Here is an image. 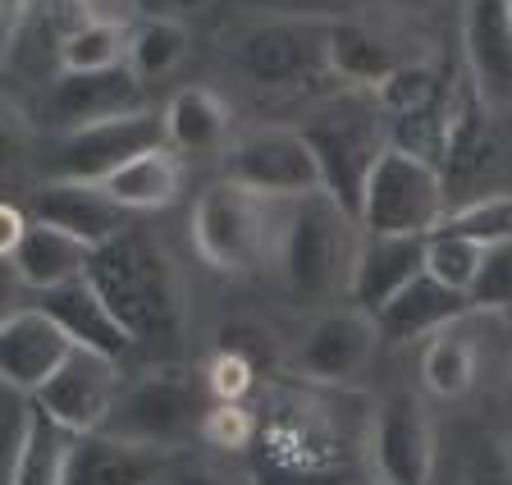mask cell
I'll list each match as a JSON object with an SVG mask.
<instances>
[{
    "instance_id": "1",
    "label": "cell",
    "mask_w": 512,
    "mask_h": 485,
    "mask_svg": "<svg viewBox=\"0 0 512 485\" xmlns=\"http://www.w3.org/2000/svg\"><path fill=\"white\" fill-rule=\"evenodd\" d=\"M87 280L119 316L133 348L142 344H174L183 330V289L174 266L156 248V238L142 229H119L110 243L92 248Z\"/></svg>"
},
{
    "instance_id": "2",
    "label": "cell",
    "mask_w": 512,
    "mask_h": 485,
    "mask_svg": "<svg viewBox=\"0 0 512 485\" xmlns=\"http://www.w3.org/2000/svg\"><path fill=\"white\" fill-rule=\"evenodd\" d=\"M352 225H357V216H348L325 188L279 202L270 266H275L288 302L320 307V302H330L334 289H348L352 257L362 243V238H352Z\"/></svg>"
},
{
    "instance_id": "3",
    "label": "cell",
    "mask_w": 512,
    "mask_h": 485,
    "mask_svg": "<svg viewBox=\"0 0 512 485\" xmlns=\"http://www.w3.org/2000/svg\"><path fill=\"white\" fill-rule=\"evenodd\" d=\"M298 129L320 165V188L348 216H357L366 179L389 147V115H384L375 87H343L311 119H302Z\"/></svg>"
},
{
    "instance_id": "4",
    "label": "cell",
    "mask_w": 512,
    "mask_h": 485,
    "mask_svg": "<svg viewBox=\"0 0 512 485\" xmlns=\"http://www.w3.org/2000/svg\"><path fill=\"white\" fill-rule=\"evenodd\" d=\"M275 229H279L275 197H261L252 188L234 184V179L211 184L192 206V243H197L206 266L224 270V275H247L261 261H270Z\"/></svg>"
},
{
    "instance_id": "5",
    "label": "cell",
    "mask_w": 512,
    "mask_h": 485,
    "mask_svg": "<svg viewBox=\"0 0 512 485\" xmlns=\"http://www.w3.org/2000/svg\"><path fill=\"white\" fill-rule=\"evenodd\" d=\"M211 399V385L192 376L188 367H151L133 385L119 389L101 431L133 444H151V449H174L188 431H202Z\"/></svg>"
},
{
    "instance_id": "6",
    "label": "cell",
    "mask_w": 512,
    "mask_h": 485,
    "mask_svg": "<svg viewBox=\"0 0 512 485\" xmlns=\"http://www.w3.org/2000/svg\"><path fill=\"white\" fill-rule=\"evenodd\" d=\"M330 23L334 19H261L234 37L229 60L238 78L266 92H293L330 74Z\"/></svg>"
},
{
    "instance_id": "7",
    "label": "cell",
    "mask_w": 512,
    "mask_h": 485,
    "mask_svg": "<svg viewBox=\"0 0 512 485\" xmlns=\"http://www.w3.org/2000/svg\"><path fill=\"white\" fill-rule=\"evenodd\" d=\"M448 216V188L435 161L403 147H384L362 193L357 225L366 234H435Z\"/></svg>"
},
{
    "instance_id": "8",
    "label": "cell",
    "mask_w": 512,
    "mask_h": 485,
    "mask_svg": "<svg viewBox=\"0 0 512 485\" xmlns=\"http://www.w3.org/2000/svg\"><path fill=\"white\" fill-rule=\"evenodd\" d=\"M165 142V115L156 110H128V115H110L69 129L51 142V151H42V179H69V184H106L119 165H128L133 156L160 147Z\"/></svg>"
},
{
    "instance_id": "9",
    "label": "cell",
    "mask_w": 512,
    "mask_h": 485,
    "mask_svg": "<svg viewBox=\"0 0 512 485\" xmlns=\"http://www.w3.org/2000/svg\"><path fill=\"white\" fill-rule=\"evenodd\" d=\"M252 449L266 467H352L339 417L316 394H279L256 421Z\"/></svg>"
},
{
    "instance_id": "10",
    "label": "cell",
    "mask_w": 512,
    "mask_h": 485,
    "mask_svg": "<svg viewBox=\"0 0 512 485\" xmlns=\"http://www.w3.org/2000/svg\"><path fill=\"white\" fill-rule=\"evenodd\" d=\"M448 188V206L476 202V197L503 193V142H499V115L485 106V97L476 92L467 74L458 78V97H453V124H448L444 161H439Z\"/></svg>"
},
{
    "instance_id": "11",
    "label": "cell",
    "mask_w": 512,
    "mask_h": 485,
    "mask_svg": "<svg viewBox=\"0 0 512 485\" xmlns=\"http://www.w3.org/2000/svg\"><path fill=\"white\" fill-rule=\"evenodd\" d=\"M224 179L252 188L261 197H307L320 193V165L311 156L302 129L288 124H266V129H247L224 147Z\"/></svg>"
},
{
    "instance_id": "12",
    "label": "cell",
    "mask_w": 512,
    "mask_h": 485,
    "mask_svg": "<svg viewBox=\"0 0 512 485\" xmlns=\"http://www.w3.org/2000/svg\"><path fill=\"white\" fill-rule=\"evenodd\" d=\"M366 453L380 485H430L435 481V431L416 394L394 389L375 403L366 421Z\"/></svg>"
},
{
    "instance_id": "13",
    "label": "cell",
    "mask_w": 512,
    "mask_h": 485,
    "mask_svg": "<svg viewBox=\"0 0 512 485\" xmlns=\"http://www.w3.org/2000/svg\"><path fill=\"white\" fill-rule=\"evenodd\" d=\"M119 362L106 353H92V348H74V357L46 380L32 403L55 417L64 431L87 435V431H101L119 399Z\"/></svg>"
},
{
    "instance_id": "14",
    "label": "cell",
    "mask_w": 512,
    "mask_h": 485,
    "mask_svg": "<svg viewBox=\"0 0 512 485\" xmlns=\"http://www.w3.org/2000/svg\"><path fill=\"white\" fill-rule=\"evenodd\" d=\"M128 110H147V83L133 74V65L96 69V74H55L42 97V115L51 129L69 133Z\"/></svg>"
},
{
    "instance_id": "15",
    "label": "cell",
    "mask_w": 512,
    "mask_h": 485,
    "mask_svg": "<svg viewBox=\"0 0 512 485\" xmlns=\"http://www.w3.org/2000/svg\"><path fill=\"white\" fill-rule=\"evenodd\" d=\"M462 60L467 78L499 119L512 115V5L462 0Z\"/></svg>"
},
{
    "instance_id": "16",
    "label": "cell",
    "mask_w": 512,
    "mask_h": 485,
    "mask_svg": "<svg viewBox=\"0 0 512 485\" xmlns=\"http://www.w3.org/2000/svg\"><path fill=\"white\" fill-rule=\"evenodd\" d=\"M74 348L78 344L64 335V325L46 307H23V312H10L0 325V376L14 394L32 399L74 357Z\"/></svg>"
},
{
    "instance_id": "17",
    "label": "cell",
    "mask_w": 512,
    "mask_h": 485,
    "mask_svg": "<svg viewBox=\"0 0 512 485\" xmlns=\"http://www.w3.org/2000/svg\"><path fill=\"white\" fill-rule=\"evenodd\" d=\"M375 344H380V325L371 312L348 307V312L320 316L307 330L298 348V371L316 385H343L371 362Z\"/></svg>"
},
{
    "instance_id": "18",
    "label": "cell",
    "mask_w": 512,
    "mask_h": 485,
    "mask_svg": "<svg viewBox=\"0 0 512 485\" xmlns=\"http://www.w3.org/2000/svg\"><path fill=\"white\" fill-rule=\"evenodd\" d=\"M426 270V234H362L348 275V298L362 312H380Z\"/></svg>"
},
{
    "instance_id": "19",
    "label": "cell",
    "mask_w": 512,
    "mask_h": 485,
    "mask_svg": "<svg viewBox=\"0 0 512 485\" xmlns=\"http://www.w3.org/2000/svg\"><path fill=\"white\" fill-rule=\"evenodd\" d=\"M170 449H151V444L119 440L106 431L74 435L69 444V467H64V485H156L160 476H170Z\"/></svg>"
},
{
    "instance_id": "20",
    "label": "cell",
    "mask_w": 512,
    "mask_h": 485,
    "mask_svg": "<svg viewBox=\"0 0 512 485\" xmlns=\"http://www.w3.org/2000/svg\"><path fill=\"white\" fill-rule=\"evenodd\" d=\"M28 216L83 238L87 248H101V243H110L119 229H128V220H124L128 211L106 193V188L101 184H69V179H42V188L32 193Z\"/></svg>"
},
{
    "instance_id": "21",
    "label": "cell",
    "mask_w": 512,
    "mask_h": 485,
    "mask_svg": "<svg viewBox=\"0 0 512 485\" xmlns=\"http://www.w3.org/2000/svg\"><path fill=\"white\" fill-rule=\"evenodd\" d=\"M471 312L476 307H471L467 289H453L439 275L421 270L403 293H394L375 312V325H380V339H389V344H412V339H426V335L448 330V325H458Z\"/></svg>"
},
{
    "instance_id": "22",
    "label": "cell",
    "mask_w": 512,
    "mask_h": 485,
    "mask_svg": "<svg viewBox=\"0 0 512 485\" xmlns=\"http://www.w3.org/2000/svg\"><path fill=\"white\" fill-rule=\"evenodd\" d=\"M37 307H46V312H51L55 321L64 325V335L74 339L78 348L106 353V357H115V362L128 353V348H133L128 330L119 325V316L106 307V298L96 293V284L87 280V275L60 284V289L37 293Z\"/></svg>"
},
{
    "instance_id": "23",
    "label": "cell",
    "mask_w": 512,
    "mask_h": 485,
    "mask_svg": "<svg viewBox=\"0 0 512 485\" xmlns=\"http://www.w3.org/2000/svg\"><path fill=\"white\" fill-rule=\"evenodd\" d=\"M5 261H10L14 275H19L28 289L46 293V289H60V284H69V280H78V275H87L92 248H87L83 238L64 234V229L32 220L28 234H23V243H19V248H14Z\"/></svg>"
},
{
    "instance_id": "24",
    "label": "cell",
    "mask_w": 512,
    "mask_h": 485,
    "mask_svg": "<svg viewBox=\"0 0 512 485\" xmlns=\"http://www.w3.org/2000/svg\"><path fill=\"white\" fill-rule=\"evenodd\" d=\"M74 431H64L37 403L19 412L10 444V485H64Z\"/></svg>"
},
{
    "instance_id": "25",
    "label": "cell",
    "mask_w": 512,
    "mask_h": 485,
    "mask_svg": "<svg viewBox=\"0 0 512 485\" xmlns=\"http://www.w3.org/2000/svg\"><path fill=\"white\" fill-rule=\"evenodd\" d=\"M160 115H165V142L183 156H215L229 147V101L211 87H179Z\"/></svg>"
},
{
    "instance_id": "26",
    "label": "cell",
    "mask_w": 512,
    "mask_h": 485,
    "mask_svg": "<svg viewBox=\"0 0 512 485\" xmlns=\"http://www.w3.org/2000/svg\"><path fill=\"white\" fill-rule=\"evenodd\" d=\"M101 188H106L124 211H160V206H170L183 188L179 151H174L170 142H160V147L133 156L128 165H119Z\"/></svg>"
},
{
    "instance_id": "27",
    "label": "cell",
    "mask_w": 512,
    "mask_h": 485,
    "mask_svg": "<svg viewBox=\"0 0 512 485\" xmlns=\"http://www.w3.org/2000/svg\"><path fill=\"white\" fill-rule=\"evenodd\" d=\"M407 55H398L380 33H371L366 23L334 19L330 23V74L348 87H380L384 78L403 65Z\"/></svg>"
},
{
    "instance_id": "28",
    "label": "cell",
    "mask_w": 512,
    "mask_h": 485,
    "mask_svg": "<svg viewBox=\"0 0 512 485\" xmlns=\"http://www.w3.org/2000/svg\"><path fill=\"white\" fill-rule=\"evenodd\" d=\"M480 357L467 335H458V325H448L439 335H430L426 353H421V380L435 399H462L476 385Z\"/></svg>"
},
{
    "instance_id": "29",
    "label": "cell",
    "mask_w": 512,
    "mask_h": 485,
    "mask_svg": "<svg viewBox=\"0 0 512 485\" xmlns=\"http://www.w3.org/2000/svg\"><path fill=\"white\" fill-rule=\"evenodd\" d=\"M128 46H133V28H124L119 19H101L87 23L83 33L64 37L55 46V65L64 74H96V69H115L128 65Z\"/></svg>"
},
{
    "instance_id": "30",
    "label": "cell",
    "mask_w": 512,
    "mask_h": 485,
    "mask_svg": "<svg viewBox=\"0 0 512 485\" xmlns=\"http://www.w3.org/2000/svg\"><path fill=\"white\" fill-rule=\"evenodd\" d=\"M183 55H188V28L179 19H142L133 28V46H128V65L142 83H160V78H170L174 69L183 65Z\"/></svg>"
},
{
    "instance_id": "31",
    "label": "cell",
    "mask_w": 512,
    "mask_h": 485,
    "mask_svg": "<svg viewBox=\"0 0 512 485\" xmlns=\"http://www.w3.org/2000/svg\"><path fill=\"white\" fill-rule=\"evenodd\" d=\"M453 83L458 78H448V69L439 60H403L394 74L375 87V97H380L384 115H412V110L439 101Z\"/></svg>"
},
{
    "instance_id": "32",
    "label": "cell",
    "mask_w": 512,
    "mask_h": 485,
    "mask_svg": "<svg viewBox=\"0 0 512 485\" xmlns=\"http://www.w3.org/2000/svg\"><path fill=\"white\" fill-rule=\"evenodd\" d=\"M439 229L462 238H476V243H499V238H512V193H490L476 197V202L448 206V216L439 220Z\"/></svg>"
},
{
    "instance_id": "33",
    "label": "cell",
    "mask_w": 512,
    "mask_h": 485,
    "mask_svg": "<svg viewBox=\"0 0 512 485\" xmlns=\"http://www.w3.org/2000/svg\"><path fill=\"white\" fill-rule=\"evenodd\" d=\"M458 485H512V435H467L458 453Z\"/></svg>"
},
{
    "instance_id": "34",
    "label": "cell",
    "mask_w": 512,
    "mask_h": 485,
    "mask_svg": "<svg viewBox=\"0 0 512 485\" xmlns=\"http://www.w3.org/2000/svg\"><path fill=\"white\" fill-rule=\"evenodd\" d=\"M480 257H485V243H476V238L448 234V229L426 234V270L439 275L444 284H453V289H471Z\"/></svg>"
},
{
    "instance_id": "35",
    "label": "cell",
    "mask_w": 512,
    "mask_h": 485,
    "mask_svg": "<svg viewBox=\"0 0 512 485\" xmlns=\"http://www.w3.org/2000/svg\"><path fill=\"white\" fill-rule=\"evenodd\" d=\"M467 293L476 312H512V238H499L485 248Z\"/></svg>"
},
{
    "instance_id": "36",
    "label": "cell",
    "mask_w": 512,
    "mask_h": 485,
    "mask_svg": "<svg viewBox=\"0 0 512 485\" xmlns=\"http://www.w3.org/2000/svg\"><path fill=\"white\" fill-rule=\"evenodd\" d=\"M202 440L215 449H252L256 444V412H247L243 403H211V412L202 417Z\"/></svg>"
},
{
    "instance_id": "37",
    "label": "cell",
    "mask_w": 512,
    "mask_h": 485,
    "mask_svg": "<svg viewBox=\"0 0 512 485\" xmlns=\"http://www.w3.org/2000/svg\"><path fill=\"white\" fill-rule=\"evenodd\" d=\"M206 385H211V394L220 403H243L256 385V357L238 353V348H220V357L206 371Z\"/></svg>"
},
{
    "instance_id": "38",
    "label": "cell",
    "mask_w": 512,
    "mask_h": 485,
    "mask_svg": "<svg viewBox=\"0 0 512 485\" xmlns=\"http://www.w3.org/2000/svg\"><path fill=\"white\" fill-rule=\"evenodd\" d=\"M252 485H357L352 467H266L252 463Z\"/></svg>"
},
{
    "instance_id": "39",
    "label": "cell",
    "mask_w": 512,
    "mask_h": 485,
    "mask_svg": "<svg viewBox=\"0 0 512 485\" xmlns=\"http://www.w3.org/2000/svg\"><path fill=\"white\" fill-rule=\"evenodd\" d=\"M42 19H46V33H51L55 46H60L64 37L83 33L87 23H96L101 14H96L92 0H46V5H42Z\"/></svg>"
},
{
    "instance_id": "40",
    "label": "cell",
    "mask_w": 512,
    "mask_h": 485,
    "mask_svg": "<svg viewBox=\"0 0 512 485\" xmlns=\"http://www.w3.org/2000/svg\"><path fill=\"white\" fill-rule=\"evenodd\" d=\"M165 485H252V476H234L224 472V467H211V463H183L165 476Z\"/></svg>"
},
{
    "instance_id": "41",
    "label": "cell",
    "mask_w": 512,
    "mask_h": 485,
    "mask_svg": "<svg viewBox=\"0 0 512 485\" xmlns=\"http://www.w3.org/2000/svg\"><path fill=\"white\" fill-rule=\"evenodd\" d=\"M28 225H32V216L23 211V206H14V202H5L0 206V252L10 257L14 248L23 243V234H28Z\"/></svg>"
},
{
    "instance_id": "42",
    "label": "cell",
    "mask_w": 512,
    "mask_h": 485,
    "mask_svg": "<svg viewBox=\"0 0 512 485\" xmlns=\"http://www.w3.org/2000/svg\"><path fill=\"white\" fill-rule=\"evenodd\" d=\"M32 10H37V0H0V14H5V46H10V51L23 33V19H28Z\"/></svg>"
},
{
    "instance_id": "43",
    "label": "cell",
    "mask_w": 512,
    "mask_h": 485,
    "mask_svg": "<svg viewBox=\"0 0 512 485\" xmlns=\"http://www.w3.org/2000/svg\"><path fill=\"white\" fill-rule=\"evenodd\" d=\"M206 0H170V10H179V14H192V10H202Z\"/></svg>"
},
{
    "instance_id": "44",
    "label": "cell",
    "mask_w": 512,
    "mask_h": 485,
    "mask_svg": "<svg viewBox=\"0 0 512 485\" xmlns=\"http://www.w3.org/2000/svg\"><path fill=\"white\" fill-rule=\"evenodd\" d=\"M508 385H512V353H508Z\"/></svg>"
},
{
    "instance_id": "45",
    "label": "cell",
    "mask_w": 512,
    "mask_h": 485,
    "mask_svg": "<svg viewBox=\"0 0 512 485\" xmlns=\"http://www.w3.org/2000/svg\"><path fill=\"white\" fill-rule=\"evenodd\" d=\"M508 5H512V0H508Z\"/></svg>"
},
{
    "instance_id": "46",
    "label": "cell",
    "mask_w": 512,
    "mask_h": 485,
    "mask_svg": "<svg viewBox=\"0 0 512 485\" xmlns=\"http://www.w3.org/2000/svg\"><path fill=\"white\" fill-rule=\"evenodd\" d=\"M508 435H512V431H508Z\"/></svg>"
}]
</instances>
